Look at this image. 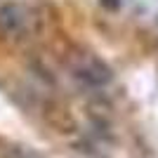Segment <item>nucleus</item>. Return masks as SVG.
<instances>
[{
  "label": "nucleus",
  "instance_id": "nucleus-1",
  "mask_svg": "<svg viewBox=\"0 0 158 158\" xmlns=\"http://www.w3.org/2000/svg\"><path fill=\"white\" fill-rule=\"evenodd\" d=\"M33 26V17L24 5H17V2H7V5H0V33L7 35V38H21L31 33Z\"/></svg>",
  "mask_w": 158,
  "mask_h": 158
},
{
  "label": "nucleus",
  "instance_id": "nucleus-2",
  "mask_svg": "<svg viewBox=\"0 0 158 158\" xmlns=\"http://www.w3.org/2000/svg\"><path fill=\"white\" fill-rule=\"evenodd\" d=\"M73 76L90 87H104L111 83V69L94 57H80L73 64Z\"/></svg>",
  "mask_w": 158,
  "mask_h": 158
}]
</instances>
